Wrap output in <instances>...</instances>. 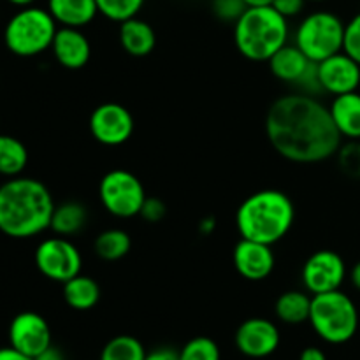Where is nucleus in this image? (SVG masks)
Masks as SVG:
<instances>
[{"label":"nucleus","mask_w":360,"mask_h":360,"mask_svg":"<svg viewBox=\"0 0 360 360\" xmlns=\"http://www.w3.org/2000/svg\"><path fill=\"white\" fill-rule=\"evenodd\" d=\"M266 136L274 151L294 164L329 160L336 157L343 141L329 105L302 91L281 95L269 105Z\"/></svg>","instance_id":"obj_1"},{"label":"nucleus","mask_w":360,"mask_h":360,"mask_svg":"<svg viewBox=\"0 0 360 360\" xmlns=\"http://www.w3.org/2000/svg\"><path fill=\"white\" fill-rule=\"evenodd\" d=\"M55 200L42 181L27 176L0 185V232L13 239H30L48 231Z\"/></svg>","instance_id":"obj_2"},{"label":"nucleus","mask_w":360,"mask_h":360,"mask_svg":"<svg viewBox=\"0 0 360 360\" xmlns=\"http://www.w3.org/2000/svg\"><path fill=\"white\" fill-rule=\"evenodd\" d=\"M294 221V200L276 188L259 190L248 195L236 213V227L243 239L271 246L287 238Z\"/></svg>","instance_id":"obj_3"},{"label":"nucleus","mask_w":360,"mask_h":360,"mask_svg":"<svg viewBox=\"0 0 360 360\" xmlns=\"http://www.w3.org/2000/svg\"><path fill=\"white\" fill-rule=\"evenodd\" d=\"M288 20L273 6L248 7L234 23L238 51L252 62H269L271 56L288 44Z\"/></svg>","instance_id":"obj_4"},{"label":"nucleus","mask_w":360,"mask_h":360,"mask_svg":"<svg viewBox=\"0 0 360 360\" xmlns=\"http://www.w3.org/2000/svg\"><path fill=\"white\" fill-rule=\"evenodd\" d=\"M309 323L322 341L345 345L359 330V309L354 299L343 290L313 295Z\"/></svg>","instance_id":"obj_5"},{"label":"nucleus","mask_w":360,"mask_h":360,"mask_svg":"<svg viewBox=\"0 0 360 360\" xmlns=\"http://www.w3.org/2000/svg\"><path fill=\"white\" fill-rule=\"evenodd\" d=\"M58 23L48 9L28 6L13 14L4 28V42L13 55L32 58L51 49Z\"/></svg>","instance_id":"obj_6"},{"label":"nucleus","mask_w":360,"mask_h":360,"mask_svg":"<svg viewBox=\"0 0 360 360\" xmlns=\"http://www.w3.org/2000/svg\"><path fill=\"white\" fill-rule=\"evenodd\" d=\"M345 25L347 23L330 11L309 13L295 28L294 44L311 62L319 63L343 51Z\"/></svg>","instance_id":"obj_7"},{"label":"nucleus","mask_w":360,"mask_h":360,"mask_svg":"<svg viewBox=\"0 0 360 360\" xmlns=\"http://www.w3.org/2000/svg\"><path fill=\"white\" fill-rule=\"evenodd\" d=\"M146 197L141 179L125 169H112L105 172L98 183V199L102 207L111 217L122 220L139 217Z\"/></svg>","instance_id":"obj_8"},{"label":"nucleus","mask_w":360,"mask_h":360,"mask_svg":"<svg viewBox=\"0 0 360 360\" xmlns=\"http://www.w3.org/2000/svg\"><path fill=\"white\" fill-rule=\"evenodd\" d=\"M34 260L42 276L62 285L81 274L83 269V255L79 248L69 238L62 236H53L39 243Z\"/></svg>","instance_id":"obj_9"},{"label":"nucleus","mask_w":360,"mask_h":360,"mask_svg":"<svg viewBox=\"0 0 360 360\" xmlns=\"http://www.w3.org/2000/svg\"><path fill=\"white\" fill-rule=\"evenodd\" d=\"M347 264L334 250H316L306 259L301 271V281L311 295L340 290L347 280Z\"/></svg>","instance_id":"obj_10"},{"label":"nucleus","mask_w":360,"mask_h":360,"mask_svg":"<svg viewBox=\"0 0 360 360\" xmlns=\"http://www.w3.org/2000/svg\"><path fill=\"white\" fill-rule=\"evenodd\" d=\"M134 116L118 102H104L91 111L88 129L91 137L102 146L116 148L125 144L134 134Z\"/></svg>","instance_id":"obj_11"},{"label":"nucleus","mask_w":360,"mask_h":360,"mask_svg":"<svg viewBox=\"0 0 360 360\" xmlns=\"http://www.w3.org/2000/svg\"><path fill=\"white\" fill-rule=\"evenodd\" d=\"M9 345L21 354L35 359L53 345L51 329L42 315L35 311L18 313L9 326Z\"/></svg>","instance_id":"obj_12"},{"label":"nucleus","mask_w":360,"mask_h":360,"mask_svg":"<svg viewBox=\"0 0 360 360\" xmlns=\"http://www.w3.org/2000/svg\"><path fill=\"white\" fill-rule=\"evenodd\" d=\"M238 350L248 359H266L280 348V329L271 320L253 316L238 327L234 336Z\"/></svg>","instance_id":"obj_13"},{"label":"nucleus","mask_w":360,"mask_h":360,"mask_svg":"<svg viewBox=\"0 0 360 360\" xmlns=\"http://www.w3.org/2000/svg\"><path fill=\"white\" fill-rule=\"evenodd\" d=\"M316 69H319V81L323 94L338 97V95L350 94V91H359L360 63L355 62L345 51L336 53V55L319 62Z\"/></svg>","instance_id":"obj_14"},{"label":"nucleus","mask_w":360,"mask_h":360,"mask_svg":"<svg viewBox=\"0 0 360 360\" xmlns=\"http://www.w3.org/2000/svg\"><path fill=\"white\" fill-rule=\"evenodd\" d=\"M236 271L248 281H264L276 266L273 246L252 239H239L232 252Z\"/></svg>","instance_id":"obj_15"},{"label":"nucleus","mask_w":360,"mask_h":360,"mask_svg":"<svg viewBox=\"0 0 360 360\" xmlns=\"http://www.w3.org/2000/svg\"><path fill=\"white\" fill-rule=\"evenodd\" d=\"M56 62L67 70H79L90 62L91 44L81 28L60 27L51 44Z\"/></svg>","instance_id":"obj_16"},{"label":"nucleus","mask_w":360,"mask_h":360,"mask_svg":"<svg viewBox=\"0 0 360 360\" xmlns=\"http://www.w3.org/2000/svg\"><path fill=\"white\" fill-rule=\"evenodd\" d=\"M267 63H269L271 74L278 81L294 84V86H299V83L315 65V62H311L295 44H285L271 56Z\"/></svg>","instance_id":"obj_17"},{"label":"nucleus","mask_w":360,"mask_h":360,"mask_svg":"<svg viewBox=\"0 0 360 360\" xmlns=\"http://www.w3.org/2000/svg\"><path fill=\"white\" fill-rule=\"evenodd\" d=\"M118 41L123 51L136 58H143L153 53L157 46V34L148 21L136 16L120 23Z\"/></svg>","instance_id":"obj_18"},{"label":"nucleus","mask_w":360,"mask_h":360,"mask_svg":"<svg viewBox=\"0 0 360 360\" xmlns=\"http://www.w3.org/2000/svg\"><path fill=\"white\" fill-rule=\"evenodd\" d=\"M329 111L343 139L360 141V91L334 97Z\"/></svg>","instance_id":"obj_19"},{"label":"nucleus","mask_w":360,"mask_h":360,"mask_svg":"<svg viewBox=\"0 0 360 360\" xmlns=\"http://www.w3.org/2000/svg\"><path fill=\"white\" fill-rule=\"evenodd\" d=\"M48 11L60 27L83 28L97 18L95 0H48Z\"/></svg>","instance_id":"obj_20"},{"label":"nucleus","mask_w":360,"mask_h":360,"mask_svg":"<svg viewBox=\"0 0 360 360\" xmlns=\"http://www.w3.org/2000/svg\"><path fill=\"white\" fill-rule=\"evenodd\" d=\"M63 301L69 308L76 311H88L94 309L101 301V287L97 281L86 274H77L72 280L65 281L62 288Z\"/></svg>","instance_id":"obj_21"},{"label":"nucleus","mask_w":360,"mask_h":360,"mask_svg":"<svg viewBox=\"0 0 360 360\" xmlns=\"http://www.w3.org/2000/svg\"><path fill=\"white\" fill-rule=\"evenodd\" d=\"M88 224V210L84 204L77 200H65L56 204L51 217V229L56 236L62 238H72L77 236Z\"/></svg>","instance_id":"obj_22"},{"label":"nucleus","mask_w":360,"mask_h":360,"mask_svg":"<svg viewBox=\"0 0 360 360\" xmlns=\"http://www.w3.org/2000/svg\"><path fill=\"white\" fill-rule=\"evenodd\" d=\"M313 295L306 290H287L274 302V315L288 326H301L308 322Z\"/></svg>","instance_id":"obj_23"},{"label":"nucleus","mask_w":360,"mask_h":360,"mask_svg":"<svg viewBox=\"0 0 360 360\" xmlns=\"http://www.w3.org/2000/svg\"><path fill=\"white\" fill-rule=\"evenodd\" d=\"M132 248V239L129 232L122 229H105L95 238L94 252L104 262H116L122 260L123 257L129 255Z\"/></svg>","instance_id":"obj_24"},{"label":"nucleus","mask_w":360,"mask_h":360,"mask_svg":"<svg viewBox=\"0 0 360 360\" xmlns=\"http://www.w3.org/2000/svg\"><path fill=\"white\" fill-rule=\"evenodd\" d=\"M28 164V150L18 137L0 134V174L16 178Z\"/></svg>","instance_id":"obj_25"},{"label":"nucleus","mask_w":360,"mask_h":360,"mask_svg":"<svg viewBox=\"0 0 360 360\" xmlns=\"http://www.w3.org/2000/svg\"><path fill=\"white\" fill-rule=\"evenodd\" d=\"M148 352L137 338L120 334L104 345L98 360H144Z\"/></svg>","instance_id":"obj_26"},{"label":"nucleus","mask_w":360,"mask_h":360,"mask_svg":"<svg viewBox=\"0 0 360 360\" xmlns=\"http://www.w3.org/2000/svg\"><path fill=\"white\" fill-rule=\"evenodd\" d=\"M95 2H97L98 14H102L105 20L123 23L130 18H136L146 0H95Z\"/></svg>","instance_id":"obj_27"},{"label":"nucleus","mask_w":360,"mask_h":360,"mask_svg":"<svg viewBox=\"0 0 360 360\" xmlns=\"http://www.w3.org/2000/svg\"><path fill=\"white\" fill-rule=\"evenodd\" d=\"M179 360H221L220 347L211 338H192L179 350Z\"/></svg>","instance_id":"obj_28"},{"label":"nucleus","mask_w":360,"mask_h":360,"mask_svg":"<svg viewBox=\"0 0 360 360\" xmlns=\"http://www.w3.org/2000/svg\"><path fill=\"white\" fill-rule=\"evenodd\" d=\"M338 162L343 169L345 174L352 178H360V143L359 141H350L348 144L340 148L338 151Z\"/></svg>","instance_id":"obj_29"},{"label":"nucleus","mask_w":360,"mask_h":360,"mask_svg":"<svg viewBox=\"0 0 360 360\" xmlns=\"http://www.w3.org/2000/svg\"><path fill=\"white\" fill-rule=\"evenodd\" d=\"M211 9L218 20L234 25L248 9V6L245 0H211Z\"/></svg>","instance_id":"obj_30"},{"label":"nucleus","mask_w":360,"mask_h":360,"mask_svg":"<svg viewBox=\"0 0 360 360\" xmlns=\"http://www.w3.org/2000/svg\"><path fill=\"white\" fill-rule=\"evenodd\" d=\"M343 51L360 63V13L345 25Z\"/></svg>","instance_id":"obj_31"},{"label":"nucleus","mask_w":360,"mask_h":360,"mask_svg":"<svg viewBox=\"0 0 360 360\" xmlns=\"http://www.w3.org/2000/svg\"><path fill=\"white\" fill-rule=\"evenodd\" d=\"M165 214H167V206H165L164 200L158 199V197H146L139 217L148 224H160Z\"/></svg>","instance_id":"obj_32"},{"label":"nucleus","mask_w":360,"mask_h":360,"mask_svg":"<svg viewBox=\"0 0 360 360\" xmlns=\"http://www.w3.org/2000/svg\"><path fill=\"white\" fill-rule=\"evenodd\" d=\"M271 6H273L274 9L281 14V16H285L287 20H290V18L299 16V14L304 11L306 0H273V4H271Z\"/></svg>","instance_id":"obj_33"},{"label":"nucleus","mask_w":360,"mask_h":360,"mask_svg":"<svg viewBox=\"0 0 360 360\" xmlns=\"http://www.w3.org/2000/svg\"><path fill=\"white\" fill-rule=\"evenodd\" d=\"M144 360H179V352H176L174 348L160 347L148 352Z\"/></svg>","instance_id":"obj_34"},{"label":"nucleus","mask_w":360,"mask_h":360,"mask_svg":"<svg viewBox=\"0 0 360 360\" xmlns=\"http://www.w3.org/2000/svg\"><path fill=\"white\" fill-rule=\"evenodd\" d=\"M299 360H327L326 352L319 347H308L301 352Z\"/></svg>","instance_id":"obj_35"},{"label":"nucleus","mask_w":360,"mask_h":360,"mask_svg":"<svg viewBox=\"0 0 360 360\" xmlns=\"http://www.w3.org/2000/svg\"><path fill=\"white\" fill-rule=\"evenodd\" d=\"M0 360H34V359L21 354V352H18L16 348H13L9 345V347L0 348Z\"/></svg>","instance_id":"obj_36"},{"label":"nucleus","mask_w":360,"mask_h":360,"mask_svg":"<svg viewBox=\"0 0 360 360\" xmlns=\"http://www.w3.org/2000/svg\"><path fill=\"white\" fill-rule=\"evenodd\" d=\"M34 360H65V357H63V354L60 348L53 347L51 345V347L46 348V350L42 352V354H39Z\"/></svg>","instance_id":"obj_37"},{"label":"nucleus","mask_w":360,"mask_h":360,"mask_svg":"<svg viewBox=\"0 0 360 360\" xmlns=\"http://www.w3.org/2000/svg\"><path fill=\"white\" fill-rule=\"evenodd\" d=\"M350 281H352V285H354V287L360 292V260H359L357 264H355L354 267H352Z\"/></svg>","instance_id":"obj_38"},{"label":"nucleus","mask_w":360,"mask_h":360,"mask_svg":"<svg viewBox=\"0 0 360 360\" xmlns=\"http://www.w3.org/2000/svg\"><path fill=\"white\" fill-rule=\"evenodd\" d=\"M214 220L213 218H204L202 221H200V225H199V229H200V232H202L204 236H210L211 232L214 231Z\"/></svg>","instance_id":"obj_39"},{"label":"nucleus","mask_w":360,"mask_h":360,"mask_svg":"<svg viewBox=\"0 0 360 360\" xmlns=\"http://www.w3.org/2000/svg\"><path fill=\"white\" fill-rule=\"evenodd\" d=\"M245 4L248 7H266L273 4V0H245Z\"/></svg>","instance_id":"obj_40"},{"label":"nucleus","mask_w":360,"mask_h":360,"mask_svg":"<svg viewBox=\"0 0 360 360\" xmlns=\"http://www.w3.org/2000/svg\"><path fill=\"white\" fill-rule=\"evenodd\" d=\"M7 2L9 4H13V6H16V7H28V6H32V4L35 2V0H7Z\"/></svg>","instance_id":"obj_41"},{"label":"nucleus","mask_w":360,"mask_h":360,"mask_svg":"<svg viewBox=\"0 0 360 360\" xmlns=\"http://www.w3.org/2000/svg\"><path fill=\"white\" fill-rule=\"evenodd\" d=\"M306 2H326V0H306Z\"/></svg>","instance_id":"obj_42"}]
</instances>
